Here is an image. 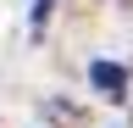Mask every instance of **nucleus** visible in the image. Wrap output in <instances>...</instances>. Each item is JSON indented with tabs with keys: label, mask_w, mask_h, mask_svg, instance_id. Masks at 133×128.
I'll return each instance as SVG.
<instances>
[{
	"label": "nucleus",
	"mask_w": 133,
	"mask_h": 128,
	"mask_svg": "<svg viewBox=\"0 0 133 128\" xmlns=\"http://www.w3.org/2000/svg\"><path fill=\"white\" fill-rule=\"evenodd\" d=\"M128 128H133V117H128Z\"/></svg>",
	"instance_id": "nucleus-2"
},
{
	"label": "nucleus",
	"mask_w": 133,
	"mask_h": 128,
	"mask_svg": "<svg viewBox=\"0 0 133 128\" xmlns=\"http://www.w3.org/2000/svg\"><path fill=\"white\" fill-rule=\"evenodd\" d=\"M89 84L105 95V100H128V67H116V61H94V67H89Z\"/></svg>",
	"instance_id": "nucleus-1"
}]
</instances>
